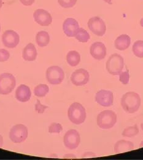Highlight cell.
<instances>
[{
  "instance_id": "obj_1",
  "label": "cell",
  "mask_w": 143,
  "mask_h": 160,
  "mask_svg": "<svg viewBox=\"0 0 143 160\" xmlns=\"http://www.w3.org/2000/svg\"><path fill=\"white\" fill-rule=\"evenodd\" d=\"M141 103L140 95L135 92H128L125 94L121 99V105L125 112L128 113L136 112Z\"/></svg>"
},
{
  "instance_id": "obj_2",
  "label": "cell",
  "mask_w": 143,
  "mask_h": 160,
  "mask_svg": "<svg viewBox=\"0 0 143 160\" xmlns=\"http://www.w3.org/2000/svg\"><path fill=\"white\" fill-rule=\"evenodd\" d=\"M86 111L82 104L78 102L72 103L68 110V117L71 122L75 124H81L86 119Z\"/></svg>"
},
{
  "instance_id": "obj_3",
  "label": "cell",
  "mask_w": 143,
  "mask_h": 160,
  "mask_svg": "<svg viewBox=\"0 0 143 160\" xmlns=\"http://www.w3.org/2000/svg\"><path fill=\"white\" fill-rule=\"evenodd\" d=\"M124 67L122 57L117 53L112 54L106 62V67L107 72L112 75H119Z\"/></svg>"
},
{
  "instance_id": "obj_4",
  "label": "cell",
  "mask_w": 143,
  "mask_h": 160,
  "mask_svg": "<svg viewBox=\"0 0 143 160\" xmlns=\"http://www.w3.org/2000/svg\"><path fill=\"white\" fill-rule=\"evenodd\" d=\"M117 122V115L112 110H104L97 117V124L103 129L112 128Z\"/></svg>"
},
{
  "instance_id": "obj_5",
  "label": "cell",
  "mask_w": 143,
  "mask_h": 160,
  "mask_svg": "<svg viewBox=\"0 0 143 160\" xmlns=\"http://www.w3.org/2000/svg\"><path fill=\"white\" fill-rule=\"evenodd\" d=\"M16 85V80L13 75L9 73H4L0 75V94H10Z\"/></svg>"
},
{
  "instance_id": "obj_6",
  "label": "cell",
  "mask_w": 143,
  "mask_h": 160,
  "mask_svg": "<svg viewBox=\"0 0 143 160\" xmlns=\"http://www.w3.org/2000/svg\"><path fill=\"white\" fill-rule=\"evenodd\" d=\"M45 77L47 81L54 85L60 84L64 78L63 69L59 66H52L47 69Z\"/></svg>"
},
{
  "instance_id": "obj_7",
  "label": "cell",
  "mask_w": 143,
  "mask_h": 160,
  "mask_svg": "<svg viewBox=\"0 0 143 160\" xmlns=\"http://www.w3.org/2000/svg\"><path fill=\"white\" fill-rule=\"evenodd\" d=\"M28 128L23 124H17L13 126L9 132V138L15 143H20L26 139Z\"/></svg>"
},
{
  "instance_id": "obj_8",
  "label": "cell",
  "mask_w": 143,
  "mask_h": 160,
  "mask_svg": "<svg viewBox=\"0 0 143 160\" xmlns=\"http://www.w3.org/2000/svg\"><path fill=\"white\" fill-rule=\"evenodd\" d=\"M81 142V137L78 131L71 129L68 131L63 138L64 146L69 149L74 150L78 147Z\"/></svg>"
},
{
  "instance_id": "obj_9",
  "label": "cell",
  "mask_w": 143,
  "mask_h": 160,
  "mask_svg": "<svg viewBox=\"0 0 143 160\" xmlns=\"http://www.w3.org/2000/svg\"><path fill=\"white\" fill-rule=\"evenodd\" d=\"M87 25L90 30L98 37H102L106 33V24L98 16L90 19Z\"/></svg>"
},
{
  "instance_id": "obj_10",
  "label": "cell",
  "mask_w": 143,
  "mask_h": 160,
  "mask_svg": "<svg viewBox=\"0 0 143 160\" xmlns=\"http://www.w3.org/2000/svg\"><path fill=\"white\" fill-rule=\"evenodd\" d=\"M20 37L19 34L12 30H7L2 35V42L7 48H14L19 43Z\"/></svg>"
},
{
  "instance_id": "obj_11",
  "label": "cell",
  "mask_w": 143,
  "mask_h": 160,
  "mask_svg": "<svg viewBox=\"0 0 143 160\" xmlns=\"http://www.w3.org/2000/svg\"><path fill=\"white\" fill-rule=\"evenodd\" d=\"M89 78V73L83 68L76 70L71 76V81L72 83L77 86L86 84L88 82Z\"/></svg>"
},
{
  "instance_id": "obj_12",
  "label": "cell",
  "mask_w": 143,
  "mask_h": 160,
  "mask_svg": "<svg viewBox=\"0 0 143 160\" xmlns=\"http://www.w3.org/2000/svg\"><path fill=\"white\" fill-rule=\"evenodd\" d=\"M95 100L102 107H110L113 104V93L110 91L100 90L98 91L95 95Z\"/></svg>"
},
{
  "instance_id": "obj_13",
  "label": "cell",
  "mask_w": 143,
  "mask_h": 160,
  "mask_svg": "<svg viewBox=\"0 0 143 160\" xmlns=\"http://www.w3.org/2000/svg\"><path fill=\"white\" fill-rule=\"evenodd\" d=\"M79 29L78 21L73 18H68L63 23V30L68 37H74Z\"/></svg>"
},
{
  "instance_id": "obj_14",
  "label": "cell",
  "mask_w": 143,
  "mask_h": 160,
  "mask_svg": "<svg viewBox=\"0 0 143 160\" xmlns=\"http://www.w3.org/2000/svg\"><path fill=\"white\" fill-rule=\"evenodd\" d=\"M35 21L41 26H49L52 22V18L50 14L43 9L36 10L33 14Z\"/></svg>"
},
{
  "instance_id": "obj_15",
  "label": "cell",
  "mask_w": 143,
  "mask_h": 160,
  "mask_svg": "<svg viewBox=\"0 0 143 160\" xmlns=\"http://www.w3.org/2000/svg\"><path fill=\"white\" fill-rule=\"evenodd\" d=\"M106 48L102 42H95L93 43L90 48L91 56L95 59L101 60L106 56Z\"/></svg>"
},
{
  "instance_id": "obj_16",
  "label": "cell",
  "mask_w": 143,
  "mask_h": 160,
  "mask_svg": "<svg viewBox=\"0 0 143 160\" xmlns=\"http://www.w3.org/2000/svg\"><path fill=\"white\" fill-rule=\"evenodd\" d=\"M31 92L30 88L25 84H21L16 91V98L21 102H26L30 99Z\"/></svg>"
},
{
  "instance_id": "obj_17",
  "label": "cell",
  "mask_w": 143,
  "mask_h": 160,
  "mask_svg": "<svg viewBox=\"0 0 143 160\" xmlns=\"http://www.w3.org/2000/svg\"><path fill=\"white\" fill-rule=\"evenodd\" d=\"M37 51L33 43L28 44L23 50L22 57L23 59L26 61H34L37 57Z\"/></svg>"
},
{
  "instance_id": "obj_18",
  "label": "cell",
  "mask_w": 143,
  "mask_h": 160,
  "mask_svg": "<svg viewBox=\"0 0 143 160\" xmlns=\"http://www.w3.org/2000/svg\"><path fill=\"white\" fill-rule=\"evenodd\" d=\"M134 149L133 142L127 140H121L117 142L114 145V151L116 153H122Z\"/></svg>"
},
{
  "instance_id": "obj_19",
  "label": "cell",
  "mask_w": 143,
  "mask_h": 160,
  "mask_svg": "<svg viewBox=\"0 0 143 160\" xmlns=\"http://www.w3.org/2000/svg\"><path fill=\"white\" fill-rule=\"evenodd\" d=\"M131 44L130 37L126 34H122L118 37L115 40L114 45L117 49L124 51L128 49Z\"/></svg>"
},
{
  "instance_id": "obj_20",
  "label": "cell",
  "mask_w": 143,
  "mask_h": 160,
  "mask_svg": "<svg viewBox=\"0 0 143 160\" xmlns=\"http://www.w3.org/2000/svg\"><path fill=\"white\" fill-rule=\"evenodd\" d=\"M66 60L70 66L76 67L81 62V56L78 52L76 51H71L67 54Z\"/></svg>"
},
{
  "instance_id": "obj_21",
  "label": "cell",
  "mask_w": 143,
  "mask_h": 160,
  "mask_svg": "<svg viewBox=\"0 0 143 160\" xmlns=\"http://www.w3.org/2000/svg\"><path fill=\"white\" fill-rule=\"evenodd\" d=\"M36 41L40 47H45L50 42V36L45 31L39 32L36 36Z\"/></svg>"
},
{
  "instance_id": "obj_22",
  "label": "cell",
  "mask_w": 143,
  "mask_h": 160,
  "mask_svg": "<svg viewBox=\"0 0 143 160\" xmlns=\"http://www.w3.org/2000/svg\"><path fill=\"white\" fill-rule=\"evenodd\" d=\"M49 88L47 84H40L34 89V94L38 98H43L49 92Z\"/></svg>"
},
{
  "instance_id": "obj_23",
  "label": "cell",
  "mask_w": 143,
  "mask_h": 160,
  "mask_svg": "<svg viewBox=\"0 0 143 160\" xmlns=\"http://www.w3.org/2000/svg\"><path fill=\"white\" fill-rule=\"evenodd\" d=\"M132 51L136 57L143 58V41L138 40L135 42L132 46Z\"/></svg>"
},
{
  "instance_id": "obj_24",
  "label": "cell",
  "mask_w": 143,
  "mask_h": 160,
  "mask_svg": "<svg viewBox=\"0 0 143 160\" xmlns=\"http://www.w3.org/2000/svg\"><path fill=\"white\" fill-rule=\"evenodd\" d=\"M139 133V129L136 124L133 126H129L124 129L123 131L122 136L126 138H132L136 136Z\"/></svg>"
},
{
  "instance_id": "obj_25",
  "label": "cell",
  "mask_w": 143,
  "mask_h": 160,
  "mask_svg": "<svg viewBox=\"0 0 143 160\" xmlns=\"http://www.w3.org/2000/svg\"><path fill=\"white\" fill-rule=\"evenodd\" d=\"M75 37L79 42H87L90 38V36L87 31L82 28H79Z\"/></svg>"
},
{
  "instance_id": "obj_26",
  "label": "cell",
  "mask_w": 143,
  "mask_h": 160,
  "mask_svg": "<svg viewBox=\"0 0 143 160\" xmlns=\"http://www.w3.org/2000/svg\"><path fill=\"white\" fill-rule=\"evenodd\" d=\"M63 131V127L60 123L52 122L49 127V132L51 134H59Z\"/></svg>"
},
{
  "instance_id": "obj_27",
  "label": "cell",
  "mask_w": 143,
  "mask_h": 160,
  "mask_svg": "<svg viewBox=\"0 0 143 160\" xmlns=\"http://www.w3.org/2000/svg\"><path fill=\"white\" fill-rule=\"evenodd\" d=\"M78 0H58L59 4L63 8H73L77 2Z\"/></svg>"
},
{
  "instance_id": "obj_28",
  "label": "cell",
  "mask_w": 143,
  "mask_h": 160,
  "mask_svg": "<svg viewBox=\"0 0 143 160\" xmlns=\"http://www.w3.org/2000/svg\"><path fill=\"white\" fill-rule=\"evenodd\" d=\"M130 80V75L128 71L126 70L125 72H121L119 74V81L122 83L123 84H127Z\"/></svg>"
},
{
  "instance_id": "obj_29",
  "label": "cell",
  "mask_w": 143,
  "mask_h": 160,
  "mask_svg": "<svg viewBox=\"0 0 143 160\" xmlns=\"http://www.w3.org/2000/svg\"><path fill=\"white\" fill-rule=\"evenodd\" d=\"M10 54L6 49H0V62L7 61L9 59Z\"/></svg>"
},
{
  "instance_id": "obj_30",
  "label": "cell",
  "mask_w": 143,
  "mask_h": 160,
  "mask_svg": "<svg viewBox=\"0 0 143 160\" xmlns=\"http://www.w3.org/2000/svg\"><path fill=\"white\" fill-rule=\"evenodd\" d=\"M47 108H48L47 106L42 105L40 101L37 100V103L35 105V110L36 111L38 112V113H43L45 112V109H47Z\"/></svg>"
},
{
  "instance_id": "obj_31",
  "label": "cell",
  "mask_w": 143,
  "mask_h": 160,
  "mask_svg": "<svg viewBox=\"0 0 143 160\" xmlns=\"http://www.w3.org/2000/svg\"><path fill=\"white\" fill-rule=\"evenodd\" d=\"M35 0H20L21 3L26 6H31L34 2Z\"/></svg>"
},
{
  "instance_id": "obj_32",
  "label": "cell",
  "mask_w": 143,
  "mask_h": 160,
  "mask_svg": "<svg viewBox=\"0 0 143 160\" xmlns=\"http://www.w3.org/2000/svg\"><path fill=\"white\" fill-rule=\"evenodd\" d=\"M2 145H3V138L2 136L0 135V148L2 147Z\"/></svg>"
},
{
  "instance_id": "obj_33",
  "label": "cell",
  "mask_w": 143,
  "mask_h": 160,
  "mask_svg": "<svg viewBox=\"0 0 143 160\" xmlns=\"http://www.w3.org/2000/svg\"><path fill=\"white\" fill-rule=\"evenodd\" d=\"M104 1H105L106 2H107V4L111 5L112 4V0H103Z\"/></svg>"
},
{
  "instance_id": "obj_34",
  "label": "cell",
  "mask_w": 143,
  "mask_h": 160,
  "mask_svg": "<svg viewBox=\"0 0 143 160\" xmlns=\"http://www.w3.org/2000/svg\"><path fill=\"white\" fill-rule=\"evenodd\" d=\"M140 25H141V26L143 27V18L141 19L140 20Z\"/></svg>"
},
{
  "instance_id": "obj_35",
  "label": "cell",
  "mask_w": 143,
  "mask_h": 160,
  "mask_svg": "<svg viewBox=\"0 0 143 160\" xmlns=\"http://www.w3.org/2000/svg\"><path fill=\"white\" fill-rule=\"evenodd\" d=\"M2 6V0H0V9L1 8Z\"/></svg>"
},
{
  "instance_id": "obj_36",
  "label": "cell",
  "mask_w": 143,
  "mask_h": 160,
  "mask_svg": "<svg viewBox=\"0 0 143 160\" xmlns=\"http://www.w3.org/2000/svg\"><path fill=\"white\" fill-rule=\"evenodd\" d=\"M140 147H143V140L141 142Z\"/></svg>"
},
{
  "instance_id": "obj_37",
  "label": "cell",
  "mask_w": 143,
  "mask_h": 160,
  "mask_svg": "<svg viewBox=\"0 0 143 160\" xmlns=\"http://www.w3.org/2000/svg\"><path fill=\"white\" fill-rule=\"evenodd\" d=\"M141 129L143 130V123H142V124H141Z\"/></svg>"
},
{
  "instance_id": "obj_38",
  "label": "cell",
  "mask_w": 143,
  "mask_h": 160,
  "mask_svg": "<svg viewBox=\"0 0 143 160\" xmlns=\"http://www.w3.org/2000/svg\"><path fill=\"white\" fill-rule=\"evenodd\" d=\"M0 31H1V25H0Z\"/></svg>"
}]
</instances>
